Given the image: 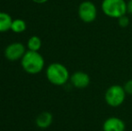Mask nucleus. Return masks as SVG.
<instances>
[{
    "instance_id": "1",
    "label": "nucleus",
    "mask_w": 132,
    "mask_h": 131,
    "mask_svg": "<svg viewBox=\"0 0 132 131\" xmlns=\"http://www.w3.org/2000/svg\"><path fill=\"white\" fill-rule=\"evenodd\" d=\"M23 69L30 75H37L43 70L45 60L39 51L27 50L21 59Z\"/></svg>"
},
{
    "instance_id": "2",
    "label": "nucleus",
    "mask_w": 132,
    "mask_h": 131,
    "mask_svg": "<svg viewBox=\"0 0 132 131\" xmlns=\"http://www.w3.org/2000/svg\"><path fill=\"white\" fill-rule=\"evenodd\" d=\"M46 77L51 84L61 86L69 81L70 74L66 66L61 63L54 62L49 65L46 69Z\"/></svg>"
},
{
    "instance_id": "3",
    "label": "nucleus",
    "mask_w": 132,
    "mask_h": 131,
    "mask_svg": "<svg viewBox=\"0 0 132 131\" xmlns=\"http://www.w3.org/2000/svg\"><path fill=\"white\" fill-rule=\"evenodd\" d=\"M101 7L103 14L112 19H119L127 14L125 0H103Z\"/></svg>"
},
{
    "instance_id": "4",
    "label": "nucleus",
    "mask_w": 132,
    "mask_h": 131,
    "mask_svg": "<svg viewBox=\"0 0 132 131\" xmlns=\"http://www.w3.org/2000/svg\"><path fill=\"white\" fill-rule=\"evenodd\" d=\"M127 96L123 86L120 84H113L107 88L104 93L105 102L109 106L116 108L120 107L124 102Z\"/></svg>"
},
{
    "instance_id": "5",
    "label": "nucleus",
    "mask_w": 132,
    "mask_h": 131,
    "mask_svg": "<svg viewBox=\"0 0 132 131\" xmlns=\"http://www.w3.org/2000/svg\"><path fill=\"white\" fill-rule=\"evenodd\" d=\"M79 19L85 23H91L97 17V8L92 1L85 0L79 5L77 9Z\"/></svg>"
},
{
    "instance_id": "6",
    "label": "nucleus",
    "mask_w": 132,
    "mask_h": 131,
    "mask_svg": "<svg viewBox=\"0 0 132 131\" xmlns=\"http://www.w3.org/2000/svg\"><path fill=\"white\" fill-rule=\"evenodd\" d=\"M26 52L25 46L21 42H13L6 46L5 49L4 54L6 59L9 61H17L22 59L23 55Z\"/></svg>"
},
{
    "instance_id": "7",
    "label": "nucleus",
    "mask_w": 132,
    "mask_h": 131,
    "mask_svg": "<svg viewBox=\"0 0 132 131\" xmlns=\"http://www.w3.org/2000/svg\"><path fill=\"white\" fill-rule=\"evenodd\" d=\"M69 81L72 85L77 89H85L90 84L91 79L87 73L84 71H77L70 75Z\"/></svg>"
},
{
    "instance_id": "8",
    "label": "nucleus",
    "mask_w": 132,
    "mask_h": 131,
    "mask_svg": "<svg viewBox=\"0 0 132 131\" xmlns=\"http://www.w3.org/2000/svg\"><path fill=\"white\" fill-rule=\"evenodd\" d=\"M126 124L118 117H110L103 123V131H125Z\"/></svg>"
},
{
    "instance_id": "9",
    "label": "nucleus",
    "mask_w": 132,
    "mask_h": 131,
    "mask_svg": "<svg viewBox=\"0 0 132 131\" xmlns=\"http://www.w3.org/2000/svg\"><path fill=\"white\" fill-rule=\"evenodd\" d=\"M53 121V116L51 112L49 111H43L40 113L36 118V125L40 128H47L52 124Z\"/></svg>"
},
{
    "instance_id": "10",
    "label": "nucleus",
    "mask_w": 132,
    "mask_h": 131,
    "mask_svg": "<svg viewBox=\"0 0 132 131\" xmlns=\"http://www.w3.org/2000/svg\"><path fill=\"white\" fill-rule=\"evenodd\" d=\"M13 19L7 13L0 12V32H5L11 30Z\"/></svg>"
},
{
    "instance_id": "11",
    "label": "nucleus",
    "mask_w": 132,
    "mask_h": 131,
    "mask_svg": "<svg viewBox=\"0 0 132 131\" xmlns=\"http://www.w3.org/2000/svg\"><path fill=\"white\" fill-rule=\"evenodd\" d=\"M42 42L40 37L38 36H31L27 41L28 50L31 51H39L42 48Z\"/></svg>"
},
{
    "instance_id": "12",
    "label": "nucleus",
    "mask_w": 132,
    "mask_h": 131,
    "mask_svg": "<svg viewBox=\"0 0 132 131\" xmlns=\"http://www.w3.org/2000/svg\"><path fill=\"white\" fill-rule=\"evenodd\" d=\"M27 28L26 22L23 19H14L13 20L11 31H13L14 33H22Z\"/></svg>"
},
{
    "instance_id": "13",
    "label": "nucleus",
    "mask_w": 132,
    "mask_h": 131,
    "mask_svg": "<svg viewBox=\"0 0 132 131\" xmlns=\"http://www.w3.org/2000/svg\"><path fill=\"white\" fill-rule=\"evenodd\" d=\"M118 23H119V25H120V27H122V28H125V27H127L128 25L129 24V18L125 14V15H123V16H121V17L119 18V19H118Z\"/></svg>"
},
{
    "instance_id": "14",
    "label": "nucleus",
    "mask_w": 132,
    "mask_h": 131,
    "mask_svg": "<svg viewBox=\"0 0 132 131\" xmlns=\"http://www.w3.org/2000/svg\"><path fill=\"white\" fill-rule=\"evenodd\" d=\"M123 88L127 95H132V79H129L124 84Z\"/></svg>"
},
{
    "instance_id": "15",
    "label": "nucleus",
    "mask_w": 132,
    "mask_h": 131,
    "mask_svg": "<svg viewBox=\"0 0 132 131\" xmlns=\"http://www.w3.org/2000/svg\"><path fill=\"white\" fill-rule=\"evenodd\" d=\"M127 14L132 15V0H129L127 2Z\"/></svg>"
},
{
    "instance_id": "16",
    "label": "nucleus",
    "mask_w": 132,
    "mask_h": 131,
    "mask_svg": "<svg viewBox=\"0 0 132 131\" xmlns=\"http://www.w3.org/2000/svg\"><path fill=\"white\" fill-rule=\"evenodd\" d=\"M31 1L36 4H45V3H47L49 0H31Z\"/></svg>"
}]
</instances>
